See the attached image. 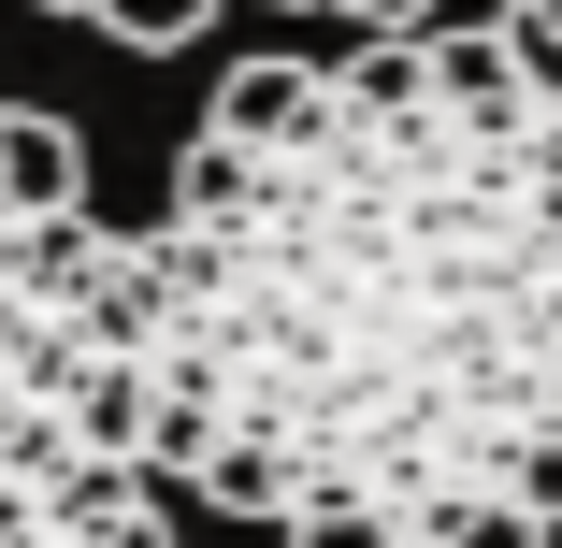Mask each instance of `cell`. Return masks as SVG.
I'll use <instances>...</instances> for the list:
<instances>
[{
    "label": "cell",
    "instance_id": "5b68a950",
    "mask_svg": "<svg viewBox=\"0 0 562 548\" xmlns=\"http://www.w3.org/2000/svg\"><path fill=\"white\" fill-rule=\"evenodd\" d=\"M331 15H347V30H432L447 0H331Z\"/></svg>",
    "mask_w": 562,
    "mask_h": 548
},
{
    "label": "cell",
    "instance_id": "7a4b0ae2",
    "mask_svg": "<svg viewBox=\"0 0 562 548\" xmlns=\"http://www.w3.org/2000/svg\"><path fill=\"white\" fill-rule=\"evenodd\" d=\"M0 548H173L131 390V232L44 101H0Z\"/></svg>",
    "mask_w": 562,
    "mask_h": 548
},
{
    "label": "cell",
    "instance_id": "8992f818",
    "mask_svg": "<svg viewBox=\"0 0 562 548\" xmlns=\"http://www.w3.org/2000/svg\"><path fill=\"white\" fill-rule=\"evenodd\" d=\"M30 15H87V0H30Z\"/></svg>",
    "mask_w": 562,
    "mask_h": 548
},
{
    "label": "cell",
    "instance_id": "6da1fadb",
    "mask_svg": "<svg viewBox=\"0 0 562 548\" xmlns=\"http://www.w3.org/2000/svg\"><path fill=\"white\" fill-rule=\"evenodd\" d=\"M159 491L289 548L562 534V101L505 30L216 72L131 232Z\"/></svg>",
    "mask_w": 562,
    "mask_h": 548
},
{
    "label": "cell",
    "instance_id": "3957f363",
    "mask_svg": "<svg viewBox=\"0 0 562 548\" xmlns=\"http://www.w3.org/2000/svg\"><path fill=\"white\" fill-rule=\"evenodd\" d=\"M87 30H116L131 58H173V44L216 30V0H87Z\"/></svg>",
    "mask_w": 562,
    "mask_h": 548
},
{
    "label": "cell",
    "instance_id": "277c9868",
    "mask_svg": "<svg viewBox=\"0 0 562 548\" xmlns=\"http://www.w3.org/2000/svg\"><path fill=\"white\" fill-rule=\"evenodd\" d=\"M491 30H505V44H519V72H533V87L562 101V0H505Z\"/></svg>",
    "mask_w": 562,
    "mask_h": 548
}]
</instances>
